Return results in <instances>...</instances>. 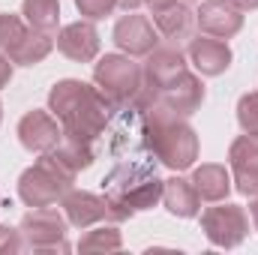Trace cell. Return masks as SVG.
Masks as SVG:
<instances>
[{"mask_svg":"<svg viewBox=\"0 0 258 255\" xmlns=\"http://www.w3.org/2000/svg\"><path fill=\"white\" fill-rule=\"evenodd\" d=\"M195 18H198V27L216 39H228L243 27V15L231 0H204Z\"/></svg>","mask_w":258,"mask_h":255,"instance_id":"obj_9","label":"cell"},{"mask_svg":"<svg viewBox=\"0 0 258 255\" xmlns=\"http://www.w3.org/2000/svg\"><path fill=\"white\" fill-rule=\"evenodd\" d=\"M24 15H27V24L33 30L54 36L57 21H60V3L57 0H24Z\"/></svg>","mask_w":258,"mask_h":255,"instance_id":"obj_19","label":"cell"},{"mask_svg":"<svg viewBox=\"0 0 258 255\" xmlns=\"http://www.w3.org/2000/svg\"><path fill=\"white\" fill-rule=\"evenodd\" d=\"M165 180L156 177V162H150L147 153L117 159L114 171L102 180L105 198L111 204L114 219H129L135 210H147L162 198Z\"/></svg>","mask_w":258,"mask_h":255,"instance_id":"obj_2","label":"cell"},{"mask_svg":"<svg viewBox=\"0 0 258 255\" xmlns=\"http://www.w3.org/2000/svg\"><path fill=\"white\" fill-rule=\"evenodd\" d=\"M117 3L120 0H75V6L81 9V15H87V18H105V15H111Z\"/></svg>","mask_w":258,"mask_h":255,"instance_id":"obj_23","label":"cell"},{"mask_svg":"<svg viewBox=\"0 0 258 255\" xmlns=\"http://www.w3.org/2000/svg\"><path fill=\"white\" fill-rule=\"evenodd\" d=\"M27 36V27L18 15H0V51H6V57L21 45V39Z\"/></svg>","mask_w":258,"mask_h":255,"instance_id":"obj_21","label":"cell"},{"mask_svg":"<svg viewBox=\"0 0 258 255\" xmlns=\"http://www.w3.org/2000/svg\"><path fill=\"white\" fill-rule=\"evenodd\" d=\"M114 42L126 51L129 57H141V54H150L156 48V30L153 24L144 18V15H123L114 27Z\"/></svg>","mask_w":258,"mask_h":255,"instance_id":"obj_11","label":"cell"},{"mask_svg":"<svg viewBox=\"0 0 258 255\" xmlns=\"http://www.w3.org/2000/svg\"><path fill=\"white\" fill-rule=\"evenodd\" d=\"M141 3H144V0H120V6H123V9H138V6H141Z\"/></svg>","mask_w":258,"mask_h":255,"instance_id":"obj_28","label":"cell"},{"mask_svg":"<svg viewBox=\"0 0 258 255\" xmlns=\"http://www.w3.org/2000/svg\"><path fill=\"white\" fill-rule=\"evenodd\" d=\"M237 120L246 135H258V93H246L237 102Z\"/></svg>","mask_w":258,"mask_h":255,"instance_id":"obj_22","label":"cell"},{"mask_svg":"<svg viewBox=\"0 0 258 255\" xmlns=\"http://www.w3.org/2000/svg\"><path fill=\"white\" fill-rule=\"evenodd\" d=\"M48 105L63 123L66 141L93 147V141L108 126L111 99L99 87H90L84 81H60V84H54V90L48 93Z\"/></svg>","mask_w":258,"mask_h":255,"instance_id":"obj_1","label":"cell"},{"mask_svg":"<svg viewBox=\"0 0 258 255\" xmlns=\"http://www.w3.org/2000/svg\"><path fill=\"white\" fill-rule=\"evenodd\" d=\"M9 78H12V63H9V57L0 54V87L9 84Z\"/></svg>","mask_w":258,"mask_h":255,"instance_id":"obj_25","label":"cell"},{"mask_svg":"<svg viewBox=\"0 0 258 255\" xmlns=\"http://www.w3.org/2000/svg\"><path fill=\"white\" fill-rule=\"evenodd\" d=\"M162 201H165V207H168L174 216H183V219L195 216V213H198V204H201L192 180H183V177L165 180V186H162Z\"/></svg>","mask_w":258,"mask_h":255,"instance_id":"obj_15","label":"cell"},{"mask_svg":"<svg viewBox=\"0 0 258 255\" xmlns=\"http://www.w3.org/2000/svg\"><path fill=\"white\" fill-rule=\"evenodd\" d=\"M201 228H204L210 243H216V246H237L246 237L249 222H246V213L237 204H219V207L204 210Z\"/></svg>","mask_w":258,"mask_h":255,"instance_id":"obj_7","label":"cell"},{"mask_svg":"<svg viewBox=\"0 0 258 255\" xmlns=\"http://www.w3.org/2000/svg\"><path fill=\"white\" fill-rule=\"evenodd\" d=\"M189 60L201 75H219L231 66V48L216 36H198L189 42Z\"/></svg>","mask_w":258,"mask_h":255,"instance_id":"obj_14","label":"cell"},{"mask_svg":"<svg viewBox=\"0 0 258 255\" xmlns=\"http://www.w3.org/2000/svg\"><path fill=\"white\" fill-rule=\"evenodd\" d=\"M63 213L75 228H90L93 222L114 219L108 198H105V195L99 198V195H93V192H66L63 195ZM114 222H117V219H114Z\"/></svg>","mask_w":258,"mask_h":255,"instance_id":"obj_10","label":"cell"},{"mask_svg":"<svg viewBox=\"0 0 258 255\" xmlns=\"http://www.w3.org/2000/svg\"><path fill=\"white\" fill-rule=\"evenodd\" d=\"M75 168L66 165L60 159L57 150H48L33 168H27L18 180V195L24 204L30 207H48L54 204L57 198H63L66 192L72 189V180H75Z\"/></svg>","mask_w":258,"mask_h":255,"instance_id":"obj_4","label":"cell"},{"mask_svg":"<svg viewBox=\"0 0 258 255\" xmlns=\"http://www.w3.org/2000/svg\"><path fill=\"white\" fill-rule=\"evenodd\" d=\"M153 21H156V30L171 42L186 39L192 33V12L183 3H174V6H168L162 12H153Z\"/></svg>","mask_w":258,"mask_h":255,"instance_id":"obj_17","label":"cell"},{"mask_svg":"<svg viewBox=\"0 0 258 255\" xmlns=\"http://www.w3.org/2000/svg\"><path fill=\"white\" fill-rule=\"evenodd\" d=\"M21 249V234L15 228L0 225V252H18Z\"/></svg>","mask_w":258,"mask_h":255,"instance_id":"obj_24","label":"cell"},{"mask_svg":"<svg viewBox=\"0 0 258 255\" xmlns=\"http://www.w3.org/2000/svg\"><path fill=\"white\" fill-rule=\"evenodd\" d=\"M231 168L237 189L243 195H258V135H240L231 144Z\"/></svg>","mask_w":258,"mask_h":255,"instance_id":"obj_12","label":"cell"},{"mask_svg":"<svg viewBox=\"0 0 258 255\" xmlns=\"http://www.w3.org/2000/svg\"><path fill=\"white\" fill-rule=\"evenodd\" d=\"M144 3H147V6H150L153 12H162V9H168V6H174L177 0H144Z\"/></svg>","mask_w":258,"mask_h":255,"instance_id":"obj_26","label":"cell"},{"mask_svg":"<svg viewBox=\"0 0 258 255\" xmlns=\"http://www.w3.org/2000/svg\"><path fill=\"white\" fill-rule=\"evenodd\" d=\"M81 252H117L120 249V234L117 228H96V231H87L78 243Z\"/></svg>","mask_w":258,"mask_h":255,"instance_id":"obj_20","label":"cell"},{"mask_svg":"<svg viewBox=\"0 0 258 255\" xmlns=\"http://www.w3.org/2000/svg\"><path fill=\"white\" fill-rule=\"evenodd\" d=\"M252 219H255V228H258V195H255V201H252Z\"/></svg>","mask_w":258,"mask_h":255,"instance_id":"obj_29","label":"cell"},{"mask_svg":"<svg viewBox=\"0 0 258 255\" xmlns=\"http://www.w3.org/2000/svg\"><path fill=\"white\" fill-rule=\"evenodd\" d=\"M93 78H96V87L111 99V105H123V102H132V99H135L144 72L138 69V63H132L129 57L105 54V57L96 63Z\"/></svg>","mask_w":258,"mask_h":255,"instance_id":"obj_5","label":"cell"},{"mask_svg":"<svg viewBox=\"0 0 258 255\" xmlns=\"http://www.w3.org/2000/svg\"><path fill=\"white\" fill-rule=\"evenodd\" d=\"M144 135H147L150 153L174 171L189 168L198 159V138L192 126L183 120V114L171 111L162 102H153L144 111Z\"/></svg>","mask_w":258,"mask_h":255,"instance_id":"obj_3","label":"cell"},{"mask_svg":"<svg viewBox=\"0 0 258 255\" xmlns=\"http://www.w3.org/2000/svg\"><path fill=\"white\" fill-rule=\"evenodd\" d=\"M18 138L27 150L33 153H48L63 141V129L57 126V120L48 111H30L21 117L18 123Z\"/></svg>","mask_w":258,"mask_h":255,"instance_id":"obj_8","label":"cell"},{"mask_svg":"<svg viewBox=\"0 0 258 255\" xmlns=\"http://www.w3.org/2000/svg\"><path fill=\"white\" fill-rule=\"evenodd\" d=\"M57 48L63 51L69 60H78V63H87L96 57L99 51V33L90 21H75V24H66L57 36Z\"/></svg>","mask_w":258,"mask_h":255,"instance_id":"obj_13","label":"cell"},{"mask_svg":"<svg viewBox=\"0 0 258 255\" xmlns=\"http://www.w3.org/2000/svg\"><path fill=\"white\" fill-rule=\"evenodd\" d=\"M192 186L198 198H204V201H222L231 192V180L222 165H201L192 174Z\"/></svg>","mask_w":258,"mask_h":255,"instance_id":"obj_16","label":"cell"},{"mask_svg":"<svg viewBox=\"0 0 258 255\" xmlns=\"http://www.w3.org/2000/svg\"><path fill=\"white\" fill-rule=\"evenodd\" d=\"M231 3H234L240 12H243V9H255V6H258V0H231Z\"/></svg>","mask_w":258,"mask_h":255,"instance_id":"obj_27","label":"cell"},{"mask_svg":"<svg viewBox=\"0 0 258 255\" xmlns=\"http://www.w3.org/2000/svg\"><path fill=\"white\" fill-rule=\"evenodd\" d=\"M54 36L51 33H42V30H27V36L21 39V45L9 54V60L12 63H21V66H33V63H39L42 57H48V51H51V42Z\"/></svg>","mask_w":258,"mask_h":255,"instance_id":"obj_18","label":"cell"},{"mask_svg":"<svg viewBox=\"0 0 258 255\" xmlns=\"http://www.w3.org/2000/svg\"><path fill=\"white\" fill-rule=\"evenodd\" d=\"M21 234L27 243L39 252H66L69 243L63 240L66 234V219L48 204V207H33L21 219Z\"/></svg>","mask_w":258,"mask_h":255,"instance_id":"obj_6","label":"cell"}]
</instances>
